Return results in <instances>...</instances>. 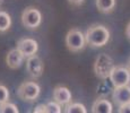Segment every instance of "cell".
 I'll return each instance as SVG.
<instances>
[{
	"instance_id": "cell-2",
	"label": "cell",
	"mask_w": 130,
	"mask_h": 113,
	"mask_svg": "<svg viewBox=\"0 0 130 113\" xmlns=\"http://www.w3.org/2000/svg\"><path fill=\"white\" fill-rule=\"evenodd\" d=\"M114 67L116 66H114L113 59L106 53H101L96 58L94 63L95 75L101 79H106L110 77V74Z\"/></svg>"
},
{
	"instance_id": "cell-3",
	"label": "cell",
	"mask_w": 130,
	"mask_h": 113,
	"mask_svg": "<svg viewBox=\"0 0 130 113\" xmlns=\"http://www.w3.org/2000/svg\"><path fill=\"white\" fill-rule=\"evenodd\" d=\"M86 37L78 28H71L66 35V45L71 52H79L85 47Z\"/></svg>"
},
{
	"instance_id": "cell-23",
	"label": "cell",
	"mask_w": 130,
	"mask_h": 113,
	"mask_svg": "<svg viewBox=\"0 0 130 113\" xmlns=\"http://www.w3.org/2000/svg\"><path fill=\"white\" fill-rule=\"evenodd\" d=\"M128 68H129V70H130V60H129V63H128Z\"/></svg>"
},
{
	"instance_id": "cell-6",
	"label": "cell",
	"mask_w": 130,
	"mask_h": 113,
	"mask_svg": "<svg viewBox=\"0 0 130 113\" xmlns=\"http://www.w3.org/2000/svg\"><path fill=\"white\" fill-rule=\"evenodd\" d=\"M42 21V15L35 7H27L22 14V23L25 27L29 29H35L40 26Z\"/></svg>"
},
{
	"instance_id": "cell-7",
	"label": "cell",
	"mask_w": 130,
	"mask_h": 113,
	"mask_svg": "<svg viewBox=\"0 0 130 113\" xmlns=\"http://www.w3.org/2000/svg\"><path fill=\"white\" fill-rule=\"evenodd\" d=\"M26 69L29 76L33 78H39L43 74V62H42L41 58L36 54L27 58L26 61Z\"/></svg>"
},
{
	"instance_id": "cell-10",
	"label": "cell",
	"mask_w": 130,
	"mask_h": 113,
	"mask_svg": "<svg viewBox=\"0 0 130 113\" xmlns=\"http://www.w3.org/2000/svg\"><path fill=\"white\" fill-rule=\"evenodd\" d=\"M25 57L18 49H12L8 52L7 54V58H6V62H7V66H8L10 69H18V68L22 67L24 62V59Z\"/></svg>"
},
{
	"instance_id": "cell-11",
	"label": "cell",
	"mask_w": 130,
	"mask_h": 113,
	"mask_svg": "<svg viewBox=\"0 0 130 113\" xmlns=\"http://www.w3.org/2000/svg\"><path fill=\"white\" fill-rule=\"evenodd\" d=\"M71 92L64 86H57L53 89V100L61 105H67L71 102Z\"/></svg>"
},
{
	"instance_id": "cell-17",
	"label": "cell",
	"mask_w": 130,
	"mask_h": 113,
	"mask_svg": "<svg viewBox=\"0 0 130 113\" xmlns=\"http://www.w3.org/2000/svg\"><path fill=\"white\" fill-rule=\"evenodd\" d=\"M9 100V90L6 86L0 84V104L8 102Z\"/></svg>"
},
{
	"instance_id": "cell-21",
	"label": "cell",
	"mask_w": 130,
	"mask_h": 113,
	"mask_svg": "<svg viewBox=\"0 0 130 113\" xmlns=\"http://www.w3.org/2000/svg\"><path fill=\"white\" fill-rule=\"evenodd\" d=\"M68 1L74 6H79V5H82L84 2V0H68Z\"/></svg>"
},
{
	"instance_id": "cell-15",
	"label": "cell",
	"mask_w": 130,
	"mask_h": 113,
	"mask_svg": "<svg viewBox=\"0 0 130 113\" xmlns=\"http://www.w3.org/2000/svg\"><path fill=\"white\" fill-rule=\"evenodd\" d=\"M64 112H67V113H86L87 110H86V107H85V105L80 104V103H71V104H68L66 106Z\"/></svg>"
},
{
	"instance_id": "cell-9",
	"label": "cell",
	"mask_w": 130,
	"mask_h": 113,
	"mask_svg": "<svg viewBox=\"0 0 130 113\" xmlns=\"http://www.w3.org/2000/svg\"><path fill=\"white\" fill-rule=\"evenodd\" d=\"M112 99L116 104L119 106L122 104L130 102V86L126 85V86L121 87H114L113 93H112Z\"/></svg>"
},
{
	"instance_id": "cell-1",
	"label": "cell",
	"mask_w": 130,
	"mask_h": 113,
	"mask_svg": "<svg viewBox=\"0 0 130 113\" xmlns=\"http://www.w3.org/2000/svg\"><path fill=\"white\" fill-rule=\"evenodd\" d=\"M86 43L93 47L104 46L110 40V31L104 25L94 24L87 28L86 33Z\"/></svg>"
},
{
	"instance_id": "cell-18",
	"label": "cell",
	"mask_w": 130,
	"mask_h": 113,
	"mask_svg": "<svg viewBox=\"0 0 130 113\" xmlns=\"http://www.w3.org/2000/svg\"><path fill=\"white\" fill-rule=\"evenodd\" d=\"M61 104H59L58 102H49L46 104V107H47V112L49 113H60L61 112Z\"/></svg>"
},
{
	"instance_id": "cell-22",
	"label": "cell",
	"mask_w": 130,
	"mask_h": 113,
	"mask_svg": "<svg viewBox=\"0 0 130 113\" xmlns=\"http://www.w3.org/2000/svg\"><path fill=\"white\" fill-rule=\"evenodd\" d=\"M126 35L128 36V39L130 40V23L128 24V26L126 27Z\"/></svg>"
},
{
	"instance_id": "cell-24",
	"label": "cell",
	"mask_w": 130,
	"mask_h": 113,
	"mask_svg": "<svg viewBox=\"0 0 130 113\" xmlns=\"http://www.w3.org/2000/svg\"><path fill=\"white\" fill-rule=\"evenodd\" d=\"M2 2H4V0H0V5H1V4H2Z\"/></svg>"
},
{
	"instance_id": "cell-20",
	"label": "cell",
	"mask_w": 130,
	"mask_h": 113,
	"mask_svg": "<svg viewBox=\"0 0 130 113\" xmlns=\"http://www.w3.org/2000/svg\"><path fill=\"white\" fill-rule=\"evenodd\" d=\"M34 113H45L47 112V107H46V104L44 105V104H40V105H37V106L34 109Z\"/></svg>"
},
{
	"instance_id": "cell-12",
	"label": "cell",
	"mask_w": 130,
	"mask_h": 113,
	"mask_svg": "<svg viewBox=\"0 0 130 113\" xmlns=\"http://www.w3.org/2000/svg\"><path fill=\"white\" fill-rule=\"evenodd\" d=\"M111 102H109L105 99H99L94 102L93 106H92V112L93 113H111L112 112Z\"/></svg>"
},
{
	"instance_id": "cell-4",
	"label": "cell",
	"mask_w": 130,
	"mask_h": 113,
	"mask_svg": "<svg viewBox=\"0 0 130 113\" xmlns=\"http://www.w3.org/2000/svg\"><path fill=\"white\" fill-rule=\"evenodd\" d=\"M41 93V87L35 82H25L18 87L17 95L23 101H35Z\"/></svg>"
},
{
	"instance_id": "cell-13",
	"label": "cell",
	"mask_w": 130,
	"mask_h": 113,
	"mask_svg": "<svg viewBox=\"0 0 130 113\" xmlns=\"http://www.w3.org/2000/svg\"><path fill=\"white\" fill-rule=\"evenodd\" d=\"M116 7V0H96V8L103 14L112 12Z\"/></svg>"
},
{
	"instance_id": "cell-14",
	"label": "cell",
	"mask_w": 130,
	"mask_h": 113,
	"mask_svg": "<svg viewBox=\"0 0 130 113\" xmlns=\"http://www.w3.org/2000/svg\"><path fill=\"white\" fill-rule=\"evenodd\" d=\"M11 18L8 12L0 10V32H6L10 28Z\"/></svg>"
},
{
	"instance_id": "cell-8",
	"label": "cell",
	"mask_w": 130,
	"mask_h": 113,
	"mask_svg": "<svg viewBox=\"0 0 130 113\" xmlns=\"http://www.w3.org/2000/svg\"><path fill=\"white\" fill-rule=\"evenodd\" d=\"M17 49H18L25 57L28 58L37 52V50H39V44H37V42L35 40L25 37V39H21L17 42Z\"/></svg>"
},
{
	"instance_id": "cell-5",
	"label": "cell",
	"mask_w": 130,
	"mask_h": 113,
	"mask_svg": "<svg viewBox=\"0 0 130 113\" xmlns=\"http://www.w3.org/2000/svg\"><path fill=\"white\" fill-rule=\"evenodd\" d=\"M113 87H121L129 85L130 83V70L128 67L116 66L112 69L109 77Z\"/></svg>"
},
{
	"instance_id": "cell-16",
	"label": "cell",
	"mask_w": 130,
	"mask_h": 113,
	"mask_svg": "<svg viewBox=\"0 0 130 113\" xmlns=\"http://www.w3.org/2000/svg\"><path fill=\"white\" fill-rule=\"evenodd\" d=\"M18 112H19V110L12 103L6 102V103L0 104V113H18Z\"/></svg>"
},
{
	"instance_id": "cell-19",
	"label": "cell",
	"mask_w": 130,
	"mask_h": 113,
	"mask_svg": "<svg viewBox=\"0 0 130 113\" xmlns=\"http://www.w3.org/2000/svg\"><path fill=\"white\" fill-rule=\"evenodd\" d=\"M119 113H130V102L119 106Z\"/></svg>"
}]
</instances>
